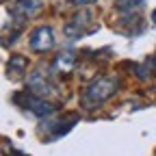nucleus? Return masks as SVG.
I'll use <instances>...</instances> for the list:
<instances>
[{
  "mask_svg": "<svg viewBox=\"0 0 156 156\" xmlns=\"http://www.w3.org/2000/svg\"><path fill=\"white\" fill-rule=\"evenodd\" d=\"M115 89H117V80H113V78H98V80H93L85 93V106H100L113 95Z\"/></svg>",
  "mask_w": 156,
  "mask_h": 156,
  "instance_id": "1",
  "label": "nucleus"
},
{
  "mask_svg": "<svg viewBox=\"0 0 156 156\" xmlns=\"http://www.w3.org/2000/svg\"><path fill=\"white\" fill-rule=\"evenodd\" d=\"M115 5L124 15H132L143 7V0H115Z\"/></svg>",
  "mask_w": 156,
  "mask_h": 156,
  "instance_id": "8",
  "label": "nucleus"
},
{
  "mask_svg": "<svg viewBox=\"0 0 156 156\" xmlns=\"http://www.w3.org/2000/svg\"><path fill=\"white\" fill-rule=\"evenodd\" d=\"M69 2H74V5H93L98 0H69Z\"/></svg>",
  "mask_w": 156,
  "mask_h": 156,
  "instance_id": "10",
  "label": "nucleus"
},
{
  "mask_svg": "<svg viewBox=\"0 0 156 156\" xmlns=\"http://www.w3.org/2000/svg\"><path fill=\"white\" fill-rule=\"evenodd\" d=\"M13 100H15V104L24 106L26 111H30V113L37 115V117H48V115H52V113L56 111V104L48 102L46 98H39V95H33V98H26V100H22V93H15Z\"/></svg>",
  "mask_w": 156,
  "mask_h": 156,
  "instance_id": "2",
  "label": "nucleus"
},
{
  "mask_svg": "<svg viewBox=\"0 0 156 156\" xmlns=\"http://www.w3.org/2000/svg\"><path fill=\"white\" fill-rule=\"evenodd\" d=\"M54 67L61 72V74H69L74 67H76V54L72 50H65L56 56V61H54Z\"/></svg>",
  "mask_w": 156,
  "mask_h": 156,
  "instance_id": "7",
  "label": "nucleus"
},
{
  "mask_svg": "<svg viewBox=\"0 0 156 156\" xmlns=\"http://www.w3.org/2000/svg\"><path fill=\"white\" fill-rule=\"evenodd\" d=\"M54 46V33L50 26H39L30 33V48L35 52H48Z\"/></svg>",
  "mask_w": 156,
  "mask_h": 156,
  "instance_id": "4",
  "label": "nucleus"
},
{
  "mask_svg": "<svg viewBox=\"0 0 156 156\" xmlns=\"http://www.w3.org/2000/svg\"><path fill=\"white\" fill-rule=\"evenodd\" d=\"M28 89H30L33 93H37L39 98H41V95H50V93L54 91L52 78L46 76V69H44V67L35 69V72L28 76Z\"/></svg>",
  "mask_w": 156,
  "mask_h": 156,
  "instance_id": "3",
  "label": "nucleus"
},
{
  "mask_svg": "<svg viewBox=\"0 0 156 156\" xmlns=\"http://www.w3.org/2000/svg\"><path fill=\"white\" fill-rule=\"evenodd\" d=\"M91 22V11H87V9H83L80 13H76V17L72 20V22H67L65 24V35L67 37H72V39H78L80 35H85V26Z\"/></svg>",
  "mask_w": 156,
  "mask_h": 156,
  "instance_id": "6",
  "label": "nucleus"
},
{
  "mask_svg": "<svg viewBox=\"0 0 156 156\" xmlns=\"http://www.w3.org/2000/svg\"><path fill=\"white\" fill-rule=\"evenodd\" d=\"M24 69H26V61H24L22 56H13L11 63H9V74H11V76H15V74H24Z\"/></svg>",
  "mask_w": 156,
  "mask_h": 156,
  "instance_id": "9",
  "label": "nucleus"
},
{
  "mask_svg": "<svg viewBox=\"0 0 156 156\" xmlns=\"http://www.w3.org/2000/svg\"><path fill=\"white\" fill-rule=\"evenodd\" d=\"M152 20H154V24H156V11H154V15H152Z\"/></svg>",
  "mask_w": 156,
  "mask_h": 156,
  "instance_id": "11",
  "label": "nucleus"
},
{
  "mask_svg": "<svg viewBox=\"0 0 156 156\" xmlns=\"http://www.w3.org/2000/svg\"><path fill=\"white\" fill-rule=\"evenodd\" d=\"M41 5H44V0H15L11 13L20 20V22H26V20H30V17H35L39 13Z\"/></svg>",
  "mask_w": 156,
  "mask_h": 156,
  "instance_id": "5",
  "label": "nucleus"
}]
</instances>
